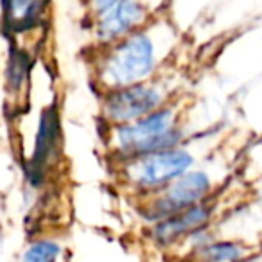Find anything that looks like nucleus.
<instances>
[{
  "label": "nucleus",
  "mask_w": 262,
  "mask_h": 262,
  "mask_svg": "<svg viewBox=\"0 0 262 262\" xmlns=\"http://www.w3.org/2000/svg\"><path fill=\"white\" fill-rule=\"evenodd\" d=\"M61 246L54 241H36L24 253V262H56Z\"/></svg>",
  "instance_id": "11"
},
{
  "label": "nucleus",
  "mask_w": 262,
  "mask_h": 262,
  "mask_svg": "<svg viewBox=\"0 0 262 262\" xmlns=\"http://www.w3.org/2000/svg\"><path fill=\"white\" fill-rule=\"evenodd\" d=\"M212 217V207L201 201L200 205L187 208V210L180 212V214L172 215V217L160 221L155 225L153 237L158 244H167L176 243L178 239L187 235H194V233L201 232L205 226L208 225Z\"/></svg>",
  "instance_id": "8"
},
{
  "label": "nucleus",
  "mask_w": 262,
  "mask_h": 262,
  "mask_svg": "<svg viewBox=\"0 0 262 262\" xmlns=\"http://www.w3.org/2000/svg\"><path fill=\"white\" fill-rule=\"evenodd\" d=\"M239 262H253V260H239Z\"/></svg>",
  "instance_id": "13"
},
{
  "label": "nucleus",
  "mask_w": 262,
  "mask_h": 262,
  "mask_svg": "<svg viewBox=\"0 0 262 262\" xmlns=\"http://www.w3.org/2000/svg\"><path fill=\"white\" fill-rule=\"evenodd\" d=\"M243 255L244 250L235 243H212L201 246L198 257L201 262H239Z\"/></svg>",
  "instance_id": "9"
},
{
  "label": "nucleus",
  "mask_w": 262,
  "mask_h": 262,
  "mask_svg": "<svg viewBox=\"0 0 262 262\" xmlns=\"http://www.w3.org/2000/svg\"><path fill=\"white\" fill-rule=\"evenodd\" d=\"M192 165L194 157L189 151L172 147L129 160L126 174L137 189L144 192H160L180 176L187 174Z\"/></svg>",
  "instance_id": "3"
},
{
  "label": "nucleus",
  "mask_w": 262,
  "mask_h": 262,
  "mask_svg": "<svg viewBox=\"0 0 262 262\" xmlns=\"http://www.w3.org/2000/svg\"><path fill=\"white\" fill-rule=\"evenodd\" d=\"M157 67V45L147 31H135L120 40L102 59L99 81L108 90L139 84Z\"/></svg>",
  "instance_id": "2"
},
{
  "label": "nucleus",
  "mask_w": 262,
  "mask_h": 262,
  "mask_svg": "<svg viewBox=\"0 0 262 262\" xmlns=\"http://www.w3.org/2000/svg\"><path fill=\"white\" fill-rule=\"evenodd\" d=\"M162 102H164V94L157 86L139 83L108 90L102 102V113L110 122L117 126V124L135 122L142 117L151 115L162 108Z\"/></svg>",
  "instance_id": "5"
},
{
  "label": "nucleus",
  "mask_w": 262,
  "mask_h": 262,
  "mask_svg": "<svg viewBox=\"0 0 262 262\" xmlns=\"http://www.w3.org/2000/svg\"><path fill=\"white\" fill-rule=\"evenodd\" d=\"M97 24V38L102 43L120 41L146 20V9L140 0H117L112 8L101 13Z\"/></svg>",
  "instance_id": "7"
},
{
  "label": "nucleus",
  "mask_w": 262,
  "mask_h": 262,
  "mask_svg": "<svg viewBox=\"0 0 262 262\" xmlns=\"http://www.w3.org/2000/svg\"><path fill=\"white\" fill-rule=\"evenodd\" d=\"M210 187L212 183L207 172H187L158 192V196L144 210L146 219L153 223H160L194 207V205H200L208 196Z\"/></svg>",
  "instance_id": "4"
},
{
  "label": "nucleus",
  "mask_w": 262,
  "mask_h": 262,
  "mask_svg": "<svg viewBox=\"0 0 262 262\" xmlns=\"http://www.w3.org/2000/svg\"><path fill=\"white\" fill-rule=\"evenodd\" d=\"M59 142V115L56 106H49L43 110L38 124L36 140H34V153L29 160L27 167V180L33 187L41 185L43 182V172L52 158L58 153Z\"/></svg>",
  "instance_id": "6"
},
{
  "label": "nucleus",
  "mask_w": 262,
  "mask_h": 262,
  "mask_svg": "<svg viewBox=\"0 0 262 262\" xmlns=\"http://www.w3.org/2000/svg\"><path fill=\"white\" fill-rule=\"evenodd\" d=\"M90 2H92V8L101 15V13H104L108 8H112L117 0H90Z\"/></svg>",
  "instance_id": "12"
},
{
  "label": "nucleus",
  "mask_w": 262,
  "mask_h": 262,
  "mask_svg": "<svg viewBox=\"0 0 262 262\" xmlns=\"http://www.w3.org/2000/svg\"><path fill=\"white\" fill-rule=\"evenodd\" d=\"M29 65L31 58L26 51H20V49L13 47L11 56H9L8 69H6V79H8L9 90H18L27 79V74H29Z\"/></svg>",
  "instance_id": "10"
},
{
  "label": "nucleus",
  "mask_w": 262,
  "mask_h": 262,
  "mask_svg": "<svg viewBox=\"0 0 262 262\" xmlns=\"http://www.w3.org/2000/svg\"><path fill=\"white\" fill-rule=\"evenodd\" d=\"M182 139V129L176 126V112L171 106H162L135 122L117 124L113 129V149L117 157L129 162L151 153L172 149Z\"/></svg>",
  "instance_id": "1"
}]
</instances>
